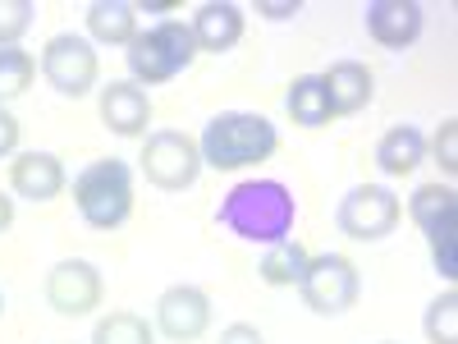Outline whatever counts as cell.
<instances>
[{
    "instance_id": "cell-1",
    "label": "cell",
    "mask_w": 458,
    "mask_h": 344,
    "mask_svg": "<svg viewBox=\"0 0 458 344\" xmlns=\"http://www.w3.org/2000/svg\"><path fill=\"white\" fill-rule=\"evenodd\" d=\"M216 220L243 244L276 248V244L293 239V220H298L293 188L280 179H243L220 198Z\"/></svg>"
},
{
    "instance_id": "cell-2",
    "label": "cell",
    "mask_w": 458,
    "mask_h": 344,
    "mask_svg": "<svg viewBox=\"0 0 458 344\" xmlns=\"http://www.w3.org/2000/svg\"><path fill=\"white\" fill-rule=\"evenodd\" d=\"M280 133L276 125L257 110H220L207 120L198 151H202V166L211 170H248L266 157H276Z\"/></svg>"
},
{
    "instance_id": "cell-3",
    "label": "cell",
    "mask_w": 458,
    "mask_h": 344,
    "mask_svg": "<svg viewBox=\"0 0 458 344\" xmlns=\"http://www.w3.org/2000/svg\"><path fill=\"white\" fill-rule=\"evenodd\" d=\"M73 207L92 229H120L133 216V170L120 157H101L73 175Z\"/></svg>"
},
{
    "instance_id": "cell-4",
    "label": "cell",
    "mask_w": 458,
    "mask_h": 344,
    "mask_svg": "<svg viewBox=\"0 0 458 344\" xmlns=\"http://www.w3.org/2000/svg\"><path fill=\"white\" fill-rule=\"evenodd\" d=\"M129 73H133V83L151 88V83H170L174 73H183L188 64L198 60V42H193V28H188L183 19H161V23H151L147 32H138L129 51Z\"/></svg>"
},
{
    "instance_id": "cell-5",
    "label": "cell",
    "mask_w": 458,
    "mask_h": 344,
    "mask_svg": "<svg viewBox=\"0 0 458 344\" xmlns=\"http://www.w3.org/2000/svg\"><path fill=\"white\" fill-rule=\"evenodd\" d=\"M138 161H142L147 184H157L161 194H183V188H193L198 175H202V151H198V142L188 138L183 129L147 133Z\"/></svg>"
},
{
    "instance_id": "cell-6",
    "label": "cell",
    "mask_w": 458,
    "mask_h": 344,
    "mask_svg": "<svg viewBox=\"0 0 458 344\" xmlns=\"http://www.w3.org/2000/svg\"><path fill=\"white\" fill-rule=\"evenodd\" d=\"M298 294L317 317H344L362 294L358 266L344 253H321V257L308 262V271H302V280H298Z\"/></svg>"
},
{
    "instance_id": "cell-7",
    "label": "cell",
    "mask_w": 458,
    "mask_h": 344,
    "mask_svg": "<svg viewBox=\"0 0 458 344\" xmlns=\"http://www.w3.org/2000/svg\"><path fill=\"white\" fill-rule=\"evenodd\" d=\"M399 216H403V207H399V198L390 194L386 184H358L335 207V225L349 239H358V244H376V239L394 235Z\"/></svg>"
},
{
    "instance_id": "cell-8",
    "label": "cell",
    "mask_w": 458,
    "mask_h": 344,
    "mask_svg": "<svg viewBox=\"0 0 458 344\" xmlns=\"http://www.w3.org/2000/svg\"><path fill=\"white\" fill-rule=\"evenodd\" d=\"M97 73H101V60H97V47L79 32H55L51 42L42 47V79L60 92V97H88L97 88Z\"/></svg>"
},
{
    "instance_id": "cell-9",
    "label": "cell",
    "mask_w": 458,
    "mask_h": 344,
    "mask_svg": "<svg viewBox=\"0 0 458 344\" xmlns=\"http://www.w3.org/2000/svg\"><path fill=\"white\" fill-rule=\"evenodd\" d=\"M106 298V285H101V271L83 257H64L51 266L47 276V303L60 313V317H88L92 308H101Z\"/></svg>"
},
{
    "instance_id": "cell-10",
    "label": "cell",
    "mask_w": 458,
    "mask_h": 344,
    "mask_svg": "<svg viewBox=\"0 0 458 344\" xmlns=\"http://www.w3.org/2000/svg\"><path fill=\"white\" fill-rule=\"evenodd\" d=\"M211 326V298L198 285H170L157 298V331L174 344H193Z\"/></svg>"
},
{
    "instance_id": "cell-11",
    "label": "cell",
    "mask_w": 458,
    "mask_h": 344,
    "mask_svg": "<svg viewBox=\"0 0 458 344\" xmlns=\"http://www.w3.org/2000/svg\"><path fill=\"white\" fill-rule=\"evenodd\" d=\"M367 37L380 42L386 51H403L422 37V5L417 0H371L362 10Z\"/></svg>"
},
{
    "instance_id": "cell-12",
    "label": "cell",
    "mask_w": 458,
    "mask_h": 344,
    "mask_svg": "<svg viewBox=\"0 0 458 344\" xmlns=\"http://www.w3.org/2000/svg\"><path fill=\"white\" fill-rule=\"evenodd\" d=\"M10 188L28 202H55L64 194V166L55 151H19L10 161Z\"/></svg>"
},
{
    "instance_id": "cell-13",
    "label": "cell",
    "mask_w": 458,
    "mask_h": 344,
    "mask_svg": "<svg viewBox=\"0 0 458 344\" xmlns=\"http://www.w3.org/2000/svg\"><path fill=\"white\" fill-rule=\"evenodd\" d=\"M101 125L120 138H142L151 125V97L133 79L101 88Z\"/></svg>"
},
{
    "instance_id": "cell-14",
    "label": "cell",
    "mask_w": 458,
    "mask_h": 344,
    "mask_svg": "<svg viewBox=\"0 0 458 344\" xmlns=\"http://www.w3.org/2000/svg\"><path fill=\"white\" fill-rule=\"evenodd\" d=\"M193 42H198V56L211 51V56H225L239 47L243 37V10L234 5V0H207V5H198L193 14Z\"/></svg>"
},
{
    "instance_id": "cell-15",
    "label": "cell",
    "mask_w": 458,
    "mask_h": 344,
    "mask_svg": "<svg viewBox=\"0 0 458 344\" xmlns=\"http://www.w3.org/2000/svg\"><path fill=\"white\" fill-rule=\"evenodd\" d=\"M321 88H326V101H330V115H358L371 92H376V79L362 60H335L326 73H321Z\"/></svg>"
},
{
    "instance_id": "cell-16",
    "label": "cell",
    "mask_w": 458,
    "mask_h": 344,
    "mask_svg": "<svg viewBox=\"0 0 458 344\" xmlns=\"http://www.w3.org/2000/svg\"><path fill=\"white\" fill-rule=\"evenodd\" d=\"M422 161H427V138H422V129H417V125H394V129L380 133V142H376V166L386 170L390 179L412 175Z\"/></svg>"
},
{
    "instance_id": "cell-17",
    "label": "cell",
    "mask_w": 458,
    "mask_h": 344,
    "mask_svg": "<svg viewBox=\"0 0 458 344\" xmlns=\"http://www.w3.org/2000/svg\"><path fill=\"white\" fill-rule=\"evenodd\" d=\"M88 32L92 42L129 47L138 37V5L133 0H97V5H88Z\"/></svg>"
},
{
    "instance_id": "cell-18",
    "label": "cell",
    "mask_w": 458,
    "mask_h": 344,
    "mask_svg": "<svg viewBox=\"0 0 458 344\" xmlns=\"http://www.w3.org/2000/svg\"><path fill=\"white\" fill-rule=\"evenodd\" d=\"M284 110L298 129H326L335 115H330V101H326V88H321V73H302V79L289 83V97H284Z\"/></svg>"
},
{
    "instance_id": "cell-19",
    "label": "cell",
    "mask_w": 458,
    "mask_h": 344,
    "mask_svg": "<svg viewBox=\"0 0 458 344\" xmlns=\"http://www.w3.org/2000/svg\"><path fill=\"white\" fill-rule=\"evenodd\" d=\"M308 262H312V253L302 248L298 239H284V244H276V248H266V257H261V266H257V276L266 280V285H276V289H298V280H302V271H308Z\"/></svg>"
},
{
    "instance_id": "cell-20",
    "label": "cell",
    "mask_w": 458,
    "mask_h": 344,
    "mask_svg": "<svg viewBox=\"0 0 458 344\" xmlns=\"http://www.w3.org/2000/svg\"><path fill=\"white\" fill-rule=\"evenodd\" d=\"M92 344H157V326L138 313H110L97 322Z\"/></svg>"
},
{
    "instance_id": "cell-21",
    "label": "cell",
    "mask_w": 458,
    "mask_h": 344,
    "mask_svg": "<svg viewBox=\"0 0 458 344\" xmlns=\"http://www.w3.org/2000/svg\"><path fill=\"white\" fill-rule=\"evenodd\" d=\"M32 73H37V60L23 47H0V110H5V101L32 88Z\"/></svg>"
},
{
    "instance_id": "cell-22",
    "label": "cell",
    "mask_w": 458,
    "mask_h": 344,
    "mask_svg": "<svg viewBox=\"0 0 458 344\" xmlns=\"http://www.w3.org/2000/svg\"><path fill=\"white\" fill-rule=\"evenodd\" d=\"M449 211H458L454 184H422V188L408 198V216L422 225V229H431V225H436L440 216H449Z\"/></svg>"
},
{
    "instance_id": "cell-23",
    "label": "cell",
    "mask_w": 458,
    "mask_h": 344,
    "mask_svg": "<svg viewBox=\"0 0 458 344\" xmlns=\"http://www.w3.org/2000/svg\"><path fill=\"white\" fill-rule=\"evenodd\" d=\"M454 229H458V211L440 216L431 229H427V244H431V262H436V271L445 280L458 276V257H454Z\"/></svg>"
},
{
    "instance_id": "cell-24",
    "label": "cell",
    "mask_w": 458,
    "mask_h": 344,
    "mask_svg": "<svg viewBox=\"0 0 458 344\" xmlns=\"http://www.w3.org/2000/svg\"><path fill=\"white\" fill-rule=\"evenodd\" d=\"M427 340L431 344H458V294L445 289L431 308H427Z\"/></svg>"
},
{
    "instance_id": "cell-25",
    "label": "cell",
    "mask_w": 458,
    "mask_h": 344,
    "mask_svg": "<svg viewBox=\"0 0 458 344\" xmlns=\"http://www.w3.org/2000/svg\"><path fill=\"white\" fill-rule=\"evenodd\" d=\"M37 5L32 0H0V47H19V37L32 28Z\"/></svg>"
},
{
    "instance_id": "cell-26",
    "label": "cell",
    "mask_w": 458,
    "mask_h": 344,
    "mask_svg": "<svg viewBox=\"0 0 458 344\" xmlns=\"http://www.w3.org/2000/svg\"><path fill=\"white\" fill-rule=\"evenodd\" d=\"M436 161H440L445 175L458 170V120H445L440 125V133H436Z\"/></svg>"
},
{
    "instance_id": "cell-27",
    "label": "cell",
    "mask_w": 458,
    "mask_h": 344,
    "mask_svg": "<svg viewBox=\"0 0 458 344\" xmlns=\"http://www.w3.org/2000/svg\"><path fill=\"white\" fill-rule=\"evenodd\" d=\"M216 344H266V340H261V331H257V326L234 322V326H225V331H220V340H216Z\"/></svg>"
},
{
    "instance_id": "cell-28",
    "label": "cell",
    "mask_w": 458,
    "mask_h": 344,
    "mask_svg": "<svg viewBox=\"0 0 458 344\" xmlns=\"http://www.w3.org/2000/svg\"><path fill=\"white\" fill-rule=\"evenodd\" d=\"M14 147H19V120L10 110H0V161L14 157Z\"/></svg>"
},
{
    "instance_id": "cell-29",
    "label": "cell",
    "mask_w": 458,
    "mask_h": 344,
    "mask_svg": "<svg viewBox=\"0 0 458 344\" xmlns=\"http://www.w3.org/2000/svg\"><path fill=\"white\" fill-rule=\"evenodd\" d=\"M257 14H266V19H293V14H298V0H284V5H271V0H257Z\"/></svg>"
},
{
    "instance_id": "cell-30",
    "label": "cell",
    "mask_w": 458,
    "mask_h": 344,
    "mask_svg": "<svg viewBox=\"0 0 458 344\" xmlns=\"http://www.w3.org/2000/svg\"><path fill=\"white\" fill-rule=\"evenodd\" d=\"M10 225H14V198H5V194H0V235H5Z\"/></svg>"
},
{
    "instance_id": "cell-31",
    "label": "cell",
    "mask_w": 458,
    "mask_h": 344,
    "mask_svg": "<svg viewBox=\"0 0 458 344\" xmlns=\"http://www.w3.org/2000/svg\"><path fill=\"white\" fill-rule=\"evenodd\" d=\"M0 313H5V294H0Z\"/></svg>"
},
{
    "instance_id": "cell-32",
    "label": "cell",
    "mask_w": 458,
    "mask_h": 344,
    "mask_svg": "<svg viewBox=\"0 0 458 344\" xmlns=\"http://www.w3.org/2000/svg\"><path fill=\"white\" fill-rule=\"evenodd\" d=\"M380 344H394V340H380Z\"/></svg>"
}]
</instances>
